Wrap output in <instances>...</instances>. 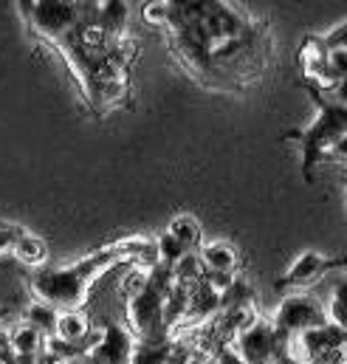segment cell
Wrapping results in <instances>:
<instances>
[{"instance_id":"obj_1","label":"cell","mask_w":347,"mask_h":364,"mask_svg":"<svg viewBox=\"0 0 347 364\" xmlns=\"http://www.w3.org/2000/svg\"><path fill=\"white\" fill-rule=\"evenodd\" d=\"M173 285L175 282L170 269L156 266L150 274L147 288L127 302V333L136 342H147V345L173 342L170 331L164 325V296Z\"/></svg>"},{"instance_id":"obj_2","label":"cell","mask_w":347,"mask_h":364,"mask_svg":"<svg viewBox=\"0 0 347 364\" xmlns=\"http://www.w3.org/2000/svg\"><path fill=\"white\" fill-rule=\"evenodd\" d=\"M319 96V93H316ZM347 136V107L328 102L325 96H319V116L316 122L302 133V167L305 173L314 170V164H319L322 159H331V153L336 150V144Z\"/></svg>"},{"instance_id":"obj_3","label":"cell","mask_w":347,"mask_h":364,"mask_svg":"<svg viewBox=\"0 0 347 364\" xmlns=\"http://www.w3.org/2000/svg\"><path fill=\"white\" fill-rule=\"evenodd\" d=\"M90 285L77 274L74 266L65 269H43L31 277V294L37 296V302L51 305L57 314H68V311H82V305L90 296Z\"/></svg>"},{"instance_id":"obj_4","label":"cell","mask_w":347,"mask_h":364,"mask_svg":"<svg viewBox=\"0 0 347 364\" xmlns=\"http://www.w3.org/2000/svg\"><path fill=\"white\" fill-rule=\"evenodd\" d=\"M26 17L31 23V28L48 40L51 46L60 43L63 37H68L90 11V3H68V0H34V3H23Z\"/></svg>"},{"instance_id":"obj_5","label":"cell","mask_w":347,"mask_h":364,"mask_svg":"<svg viewBox=\"0 0 347 364\" xmlns=\"http://www.w3.org/2000/svg\"><path fill=\"white\" fill-rule=\"evenodd\" d=\"M271 325L279 331V336H285V339L291 342V339L302 336L305 331L325 328V325H331V322H328L325 305H322L316 296H311V294H291V296H285V299L277 305Z\"/></svg>"},{"instance_id":"obj_6","label":"cell","mask_w":347,"mask_h":364,"mask_svg":"<svg viewBox=\"0 0 347 364\" xmlns=\"http://www.w3.org/2000/svg\"><path fill=\"white\" fill-rule=\"evenodd\" d=\"M288 345L291 342L285 336H279V331L271 322H265V319H260L257 325H252L249 331L237 333L235 342H232L235 353L246 364H268L274 356L285 353Z\"/></svg>"},{"instance_id":"obj_7","label":"cell","mask_w":347,"mask_h":364,"mask_svg":"<svg viewBox=\"0 0 347 364\" xmlns=\"http://www.w3.org/2000/svg\"><path fill=\"white\" fill-rule=\"evenodd\" d=\"M299 68H302V77L308 82H314V91L316 93H328L336 88L333 77H331V68H328V48L322 43V37H308L299 48Z\"/></svg>"},{"instance_id":"obj_8","label":"cell","mask_w":347,"mask_h":364,"mask_svg":"<svg viewBox=\"0 0 347 364\" xmlns=\"http://www.w3.org/2000/svg\"><path fill=\"white\" fill-rule=\"evenodd\" d=\"M90 333H93V328H90L85 314L82 311H68V314L57 316V331H54L51 339H60L65 345H77V348L85 350V342Z\"/></svg>"},{"instance_id":"obj_9","label":"cell","mask_w":347,"mask_h":364,"mask_svg":"<svg viewBox=\"0 0 347 364\" xmlns=\"http://www.w3.org/2000/svg\"><path fill=\"white\" fill-rule=\"evenodd\" d=\"M198 257H201L206 274H235V269H237V252L223 240L203 243L198 249Z\"/></svg>"},{"instance_id":"obj_10","label":"cell","mask_w":347,"mask_h":364,"mask_svg":"<svg viewBox=\"0 0 347 364\" xmlns=\"http://www.w3.org/2000/svg\"><path fill=\"white\" fill-rule=\"evenodd\" d=\"M328 266H331V263H328L322 255L305 252V255H299V257L291 263V269L282 277V282H288V285H311L314 279H319L322 274L328 272Z\"/></svg>"},{"instance_id":"obj_11","label":"cell","mask_w":347,"mask_h":364,"mask_svg":"<svg viewBox=\"0 0 347 364\" xmlns=\"http://www.w3.org/2000/svg\"><path fill=\"white\" fill-rule=\"evenodd\" d=\"M127 17H130V11H127V3H122V0L96 3V23H99V28H102L110 40L124 37Z\"/></svg>"},{"instance_id":"obj_12","label":"cell","mask_w":347,"mask_h":364,"mask_svg":"<svg viewBox=\"0 0 347 364\" xmlns=\"http://www.w3.org/2000/svg\"><path fill=\"white\" fill-rule=\"evenodd\" d=\"M43 345H46V336L37 333L26 322L9 331V353L14 359H37V353L43 350Z\"/></svg>"},{"instance_id":"obj_13","label":"cell","mask_w":347,"mask_h":364,"mask_svg":"<svg viewBox=\"0 0 347 364\" xmlns=\"http://www.w3.org/2000/svg\"><path fill=\"white\" fill-rule=\"evenodd\" d=\"M178 350H183L178 342H159V345L136 342L130 364H173L178 362Z\"/></svg>"},{"instance_id":"obj_14","label":"cell","mask_w":347,"mask_h":364,"mask_svg":"<svg viewBox=\"0 0 347 364\" xmlns=\"http://www.w3.org/2000/svg\"><path fill=\"white\" fill-rule=\"evenodd\" d=\"M167 232L173 235L186 252H198V249L203 246V240H201V226H198V220H195L192 215H178L173 223H170Z\"/></svg>"},{"instance_id":"obj_15","label":"cell","mask_w":347,"mask_h":364,"mask_svg":"<svg viewBox=\"0 0 347 364\" xmlns=\"http://www.w3.org/2000/svg\"><path fill=\"white\" fill-rule=\"evenodd\" d=\"M173 282L175 285H186V288H195L203 277H206V269H203V263H201V257H198V252H189L186 257H181L178 263H175L173 269Z\"/></svg>"},{"instance_id":"obj_16","label":"cell","mask_w":347,"mask_h":364,"mask_svg":"<svg viewBox=\"0 0 347 364\" xmlns=\"http://www.w3.org/2000/svg\"><path fill=\"white\" fill-rule=\"evenodd\" d=\"M57 311L51 308V305H43V302H31L28 308H26V325H31L37 333H43L46 339H51L54 336V331H57Z\"/></svg>"},{"instance_id":"obj_17","label":"cell","mask_w":347,"mask_h":364,"mask_svg":"<svg viewBox=\"0 0 347 364\" xmlns=\"http://www.w3.org/2000/svg\"><path fill=\"white\" fill-rule=\"evenodd\" d=\"M14 257L23 266H34L37 269V266H43L48 260V246L40 237H34V235H23L17 240V246H14Z\"/></svg>"},{"instance_id":"obj_18","label":"cell","mask_w":347,"mask_h":364,"mask_svg":"<svg viewBox=\"0 0 347 364\" xmlns=\"http://www.w3.org/2000/svg\"><path fill=\"white\" fill-rule=\"evenodd\" d=\"M325 311H328V322L347 336V277L333 285V294H331V302L325 305Z\"/></svg>"},{"instance_id":"obj_19","label":"cell","mask_w":347,"mask_h":364,"mask_svg":"<svg viewBox=\"0 0 347 364\" xmlns=\"http://www.w3.org/2000/svg\"><path fill=\"white\" fill-rule=\"evenodd\" d=\"M153 269H156V266H153ZM153 269H150V266H130V272L124 274L122 282H119V294L124 296V302H130L133 296H139V294L147 288Z\"/></svg>"},{"instance_id":"obj_20","label":"cell","mask_w":347,"mask_h":364,"mask_svg":"<svg viewBox=\"0 0 347 364\" xmlns=\"http://www.w3.org/2000/svg\"><path fill=\"white\" fill-rule=\"evenodd\" d=\"M189 252L175 240L170 232H164L159 240H156V263L161 266V269H173L175 263L181 260V257H186Z\"/></svg>"},{"instance_id":"obj_21","label":"cell","mask_w":347,"mask_h":364,"mask_svg":"<svg viewBox=\"0 0 347 364\" xmlns=\"http://www.w3.org/2000/svg\"><path fill=\"white\" fill-rule=\"evenodd\" d=\"M142 17L147 26H164L167 28V20H170V0H159V3H147L142 9Z\"/></svg>"},{"instance_id":"obj_22","label":"cell","mask_w":347,"mask_h":364,"mask_svg":"<svg viewBox=\"0 0 347 364\" xmlns=\"http://www.w3.org/2000/svg\"><path fill=\"white\" fill-rule=\"evenodd\" d=\"M23 235H26L23 229L0 223V257H6V255H14V246H17V240H20Z\"/></svg>"},{"instance_id":"obj_23","label":"cell","mask_w":347,"mask_h":364,"mask_svg":"<svg viewBox=\"0 0 347 364\" xmlns=\"http://www.w3.org/2000/svg\"><path fill=\"white\" fill-rule=\"evenodd\" d=\"M322 43H325L328 51H347V23L336 26L331 34H325Z\"/></svg>"},{"instance_id":"obj_24","label":"cell","mask_w":347,"mask_h":364,"mask_svg":"<svg viewBox=\"0 0 347 364\" xmlns=\"http://www.w3.org/2000/svg\"><path fill=\"white\" fill-rule=\"evenodd\" d=\"M331 161H339V164H347V136L336 144V150L331 153Z\"/></svg>"},{"instance_id":"obj_25","label":"cell","mask_w":347,"mask_h":364,"mask_svg":"<svg viewBox=\"0 0 347 364\" xmlns=\"http://www.w3.org/2000/svg\"><path fill=\"white\" fill-rule=\"evenodd\" d=\"M6 316H9V308H3V305H0V325H3V319H6Z\"/></svg>"},{"instance_id":"obj_26","label":"cell","mask_w":347,"mask_h":364,"mask_svg":"<svg viewBox=\"0 0 347 364\" xmlns=\"http://www.w3.org/2000/svg\"><path fill=\"white\" fill-rule=\"evenodd\" d=\"M68 364H87L85 359H77V362H68Z\"/></svg>"},{"instance_id":"obj_27","label":"cell","mask_w":347,"mask_h":364,"mask_svg":"<svg viewBox=\"0 0 347 364\" xmlns=\"http://www.w3.org/2000/svg\"><path fill=\"white\" fill-rule=\"evenodd\" d=\"M173 364H175V362H173Z\"/></svg>"}]
</instances>
